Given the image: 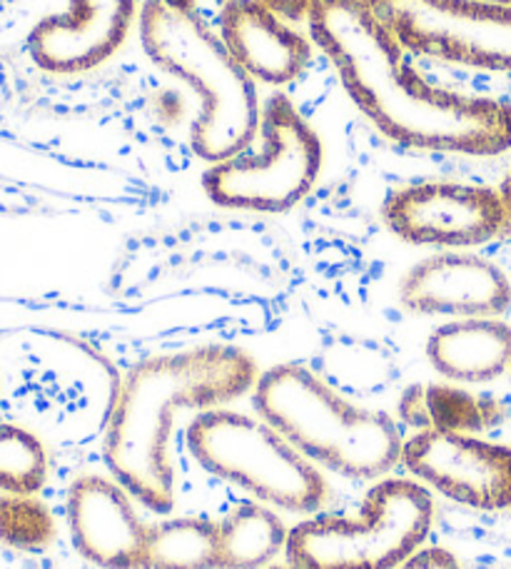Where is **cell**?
<instances>
[{
	"label": "cell",
	"instance_id": "30bf717a",
	"mask_svg": "<svg viewBox=\"0 0 511 569\" xmlns=\"http://www.w3.org/2000/svg\"><path fill=\"white\" fill-rule=\"evenodd\" d=\"M282 18H307L310 0H262ZM136 0H68L63 13L48 16L30 30L28 50L48 73H83L116 53L136 20Z\"/></svg>",
	"mask_w": 511,
	"mask_h": 569
},
{
	"label": "cell",
	"instance_id": "9a60e30c",
	"mask_svg": "<svg viewBox=\"0 0 511 569\" xmlns=\"http://www.w3.org/2000/svg\"><path fill=\"white\" fill-rule=\"evenodd\" d=\"M427 358L452 382H489L511 370V328L499 318H459L439 325Z\"/></svg>",
	"mask_w": 511,
	"mask_h": 569
},
{
	"label": "cell",
	"instance_id": "d6986e66",
	"mask_svg": "<svg viewBox=\"0 0 511 569\" xmlns=\"http://www.w3.org/2000/svg\"><path fill=\"white\" fill-rule=\"evenodd\" d=\"M48 457L38 437L0 422V492L36 495L46 485Z\"/></svg>",
	"mask_w": 511,
	"mask_h": 569
},
{
	"label": "cell",
	"instance_id": "4fadbf2b",
	"mask_svg": "<svg viewBox=\"0 0 511 569\" xmlns=\"http://www.w3.org/2000/svg\"><path fill=\"white\" fill-rule=\"evenodd\" d=\"M68 525L76 550L102 569H148L150 527L120 482L86 475L70 485Z\"/></svg>",
	"mask_w": 511,
	"mask_h": 569
},
{
	"label": "cell",
	"instance_id": "277c9868",
	"mask_svg": "<svg viewBox=\"0 0 511 569\" xmlns=\"http://www.w3.org/2000/svg\"><path fill=\"white\" fill-rule=\"evenodd\" d=\"M252 392L260 418L330 472L377 480L402 462L404 440L390 415L357 408L304 365H274Z\"/></svg>",
	"mask_w": 511,
	"mask_h": 569
},
{
	"label": "cell",
	"instance_id": "8992f818",
	"mask_svg": "<svg viewBox=\"0 0 511 569\" xmlns=\"http://www.w3.org/2000/svg\"><path fill=\"white\" fill-rule=\"evenodd\" d=\"M188 447L210 475L290 512H317L327 500L312 460L262 418L204 410L188 427Z\"/></svg>",
	"mask_w": 511,
	"mask_h": 569
},
{
	"label": "cell",
	"instance_id": "5b68a950",
	"mask_svg": "<svg viewBox=\"0 0 511 569\" xmlns=\"http://www.w3.org/2000/svg\"><path fill=\"white\" fill-rule=\"evenodd\" d=\"M434 520L432 495L409 480L377 482L360 517L320 515L288 537L292 569H392L427 540Z\"/></svg>",
	"mask_w": 511,
	"mask_h": 569
},
{
	"label": "cell",
	"instance_id": "cb8c5ba5",
	"mask_svg": "<svg viewBox=\"0 0 511 569\" xmlns=\"http://www.w3.org/2000/svg\"><path fill=\"white\" fill-rule=\"evenodd\" d=\"M264 569H292V567H264Z\"/></svg>",
	"mask_w": 511,
	"mask_h": 569
},
{
	"label": "cell",
	"instance_id": "ac0fdd59",
	"mask_svg": "<svg viewBox=\"0 0 511 569\" xmlns=\"http://www.w3.org/2000/svg\"><path fill=\"white\" fill-rule=\"evenodd\" d=\"M218 525L202 517H180L150 527L148 569H218Z\"/></svg>",
	"mask_w": 511,
	"mask_h": 569
},
{
	"label": "cell",
	"instance_id": "44dd1931",
	"mask_svg": "<svg viewBox=\"0 0 511 569\" xmlns=\"http://www.w3.org/2000/svg\"><path fill=\"white\" fill-rule=\"evenodd\" d=\"M392 569H462V567H459L457 557L452 552L442 550V547H429V550L407 557L402 565H397Z\"/></svg>",
	"mask_w": 511,
	"mask_h": 569
},
{
	"label": "cell",
	"instance_id": "7c38bea8",
	"mask_svg": "<svg viewBox=\"0 0 511 569\" xmlns=\"http://www.w3.org/2000/svg\"><path fill=\"white\" fill-rule=\"evenodd\" d=\"M400 300L409 312L444 318H502L511 282L492 260L472 252H437L407 272Z\"/></svg>",
	"mask_w": 511,
	"mask_h": 569
},
{
	"label": "cell",
	"instance_id": "ffe728a7",
	"mask_svg": "<svg viewBox=\"0 0 511 569\" xmlns=\"http://www.w3.org/2000/svg\"><path fill=\"white\" fill-rule=\"evenodd\" d=\"M56 525L48 507L33 495H0V542L23 552H38L53 542Z\"/></svg>",
	"mask_w": 511,
	"mask_h": 569
},
{
	"label": "cell",
	"instance_id": "5bb4252c",
	"mask_svg": "<svg viewBox=\"0 0 511 569\" xmlns=\"http://www.w3.org/2000/svg\"><path fill=\"white\" fill-rule=\"evenodd\" d=\"M218 23L232 58L258 83L288 86L312 58L310 40L262 0H228Z\"/></svg>",
	"mask_w": 511,
	"mask_h": 569
},
{
	"label": "cell",
	"instance_id": "603a6c76",
	"mask_svg": "<svg viewBox=\"0 0 511 569\" xmlns=\"http://www.w3.org/2000/svg\"><path fill=\"white\" fill-rule=\"evenodd\" d=\"M479 3H489V6H504V8H511V0H479Z\"/></svg>",
	"mask_w": 511,
	"mask_h": 569
},
{
	"label": "cell",
	"instance_id": "ba28073f",
	"mask_svg": "<svg viewBox=\"0 0 511 569\" xmlns=\"http://www.w3.org/2000/svg\"><path fill=\"white\" fill-rule=\"evenodd\" d=\"M409 53L511 73V8L479 0H364Z\"/></svg>",
	"mask_w": 511,
	"mask_h": 569
},
{
	"label": "cell",
	"instance_id": "e0dca14e",
	"mask_svg": "<svg viewBox=\"0 0 511 569\" xmlns=\"http://www.w3.org/2000/svg\"><path fill=\"white\" fill-rule=\"evenodd\" d=\"M220 532L218 569H264L284 547L290 530L262 505H240L224 515Z\"/></svg>",
	"mask_w": 511,
	"mask_h": 569
},
{
	"label": "cell",
	"instance_id": "9c48e42d",
	"mask_svg": "<svg viewBox=\"0 0 511 569\" xmlns=\"http://www.w3.org/2000/svg\"><path fill=\"white\" fill-rule=\"evenodd\" d=\"M384 222L412 246L472 248L511 232L499 190L464 182H414L384 202Z\"/></svg>",
	"mask_w": 511,
	"mask_h": 569
},
{
	"label": "cell",
	"instance_id": "52a82bcc",
	"mask_svg": "<svg viewBox=\"0 0 511 569\" xmlns=\"http://www.w3.org/2000/svg\"><path fill=\"white\" fill-rule=\"evenodd\" d=\"M260 148L214 162L202 188L220 208L284 212L312 190L322 168V142L288 96L262 106Z\"/></svg>",
	"mask_w": 511,
	"mask_h": 569
},
{
	"label": "cell",
	"instance_id": "3957f363",
	"mask_svg": "<svg viewBox=\"0 0 511 569\" xmlns=\"http://www.w3.org/2000/svg\"><path fill=\"white\" fill-rule=\"evenodd\" d=\"M138 28L152 63L200 98L190 128L192 152L214 166L248 150L262 123L258 86L232 58L220 33L176 0H142Z\"/></svg>",
	"mask_w": 511,
	"mask_h": 569
},
{
	"label": "cell",
	"instance_id": "7402d4cb",
	"mask_svg": "<svg viewBox=\"0 0 511 569\" xmlns=\"http://www.w3.org/2000/svg\"><path fill=\"white\" fill-rule=\"evenodd\" d=\"M499 196H502L504 206H507L509 216H511V172H509V176H507V180L502 182V188H499Z\"/></svg>",
	"mask_w": 511,
	"mask_h": 569
},
{
	"label": "cell",
	"instance_id": "6da1fadb",
	"mask_svg": "<svg viewBox=\"0 0 511 569\" xmlns=\"http://www.w3.org/2000/svg\"><path fill=\"white\" fill-rule=\"evenodd\" d=\"M307 23L347 96L384 138L479 158L511 148V103L427 83L364 0H310Z\"/></svg>",
	"mask_w": 511,
	"mask_h": 569
},
{
	"label": "cell",
	"instance_id": "7a4b0ae2",
	"mask_svg": "<svg viewBox=\"0 0 511 569\" xmlns=\"http://www.w3.org/2000/svg\"><path fill=\"white\" fill-rule=\"evenodd\" d=\"M258 378V365L234 345H202L136 365L116 392L102 442L112 477L148 510L170 512L176 415L238 400L254 390Z\"/></svg>",
	"mask_w": 511,
	"mask_h": 569
},
{
	"label": "cell",
	"instance_id": "8fae6325",
	"mask_svg": "<svg viewBox=\"0 0 511 569\" xmlns=\"http://www.w3.org/2000/svg\"><path fill=\"white\" fill-rule=\"evenodd\" d=\"M402 465L454 502L487 512L511 507V450L504 445L422 430L404 442Z\"/></svg>",
	"mask_w": 511,
	"mask_h": 569
},
{
	"label": "cell",
	"instance_id": "2e32d148",
	"mask_svg": "<svg viewBox=\"0 0 511 569\" xmlns=\"http://www.w3.org/2000/svg\"><path fill=\"white\" fill-rule=\"evenodd\" d=\"M499 408L487 398L459 390L454 385H409L400 400V418L414 430L482 432L497 420Z\"/></svg>",
	"mask_w": 511,
	"mask_h": 569
}]
</instances>
